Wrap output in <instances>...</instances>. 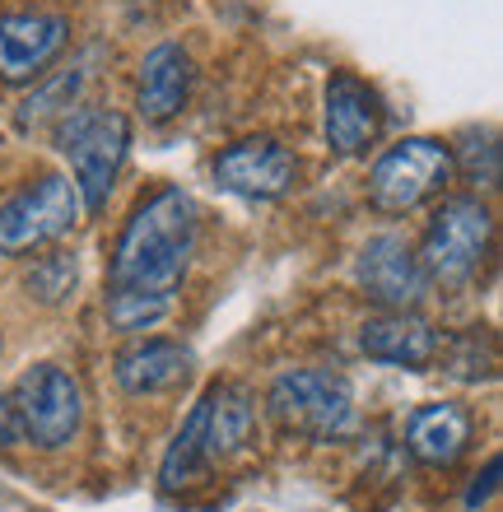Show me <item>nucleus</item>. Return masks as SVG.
<instances>
[{
  "label": "nucleus",
  "mask_w": 503,
  "mask_h": 512,
  "mask_svg": "<svg viewBox=\"0 0 503 512\" xmlns=\"http://www.w3.org/2000/svg\"><path fill=\"white\" fill-rule=\"evenodd\" d=\"M196 224V201L182 187H164L140 201L112 247V294H173L196 247Z\"/></svg>",
  "instance_id": "obj_1"
},
{
  "label": "nucleus",
  "mask_w": 503,
  "mask_h": 512,
  "mask_svg": "<svg viewBox=\"0 0 503 512\" xmlns=\"http://www.w3.org/2000/svg\"><path fill=\"white\" fill-rule=\"evenodd\" d=\"M56 149L70 159L75 173L70 182L80 191V205L98 215L131 149V122L117 108H70L56 126Z\"/></svg>",
  "instance_id": "obj_2"
},
{
  "label": "nucleus",
  "mask_w": 503,
  "mask_h": 512,
  "mask_svg": "<svg viewBox=\"0 0 503 512\" xmlns=\"http://www.w3.org/2000/svg\"><path fill=\"white\" fill-rule=\"evenodd\" d=\"M266 410L285 433L308 438V443H345L359 424L350 382L340 373H322V368L280 373L266 391Z\"/></svg>",
  "instance_id": "obj_3"
},
{
  "label": "nucleus",
  "mask_w": 503,
  "mask_h": 512,
  "mask_svg": "<svg viewBox=\"0 0 503 512\" xmlns=\"http://www.w3.org/2000/svg\"><path fill=\"white\" fill-rule=\"evenodd\" d=\"M494 243V215L480 196H448L438 205V215L429 219L420 247V266L429 284L443 289H466L480 275L485 256Z\"/></svg>",
  "instance_id": "obj_4"
},
{
  "label": "nucleus",
  "mask_w": 503,
  "mask_h": 512,
  "mask_svg": "<svg viewBox=\"0 0 503 512\" xmlns=\"http://www.w3.org/2000/svg\"><path fill=\"white\" fill-rule=\"evenodd\" d=\"M457 177V159L443 140H429V135H410L401 145H392L373 163L368 173V205L378 215H410L429 205L434 196L452 187Z\"/></svg>",
  "instance_id": "obj_5"
},
{
  "label": "nucleus",
  "mask_w": 503,
  "mask_h": 512,
  "mask_svg": "<svg viewBox=\"0 0 503 512\" xmlns=\"http://www.w3.org/2000/svg\"><path fill=\"white\" fill-rule=\"evenodd\" d=\"M84 205L70 177H42L33 187L0 201V256H28L47 243H61L80 224Z\"/></svg>",
  "instance_id": "obj_6"
},
{
  "label": "nucleus",
  "mask_w": 503,
  "mask_h": 512,
  "mask_svg": "<svg viewBox=\"0 0 503 512\" xmlns=\"http://www.w3.org/2000/svg\"><path fill=\"white\" fill-rule=\"evenodd\" d=\"M10 405H14V415H19L24 438L28 443H38V447H47V452H52V447H66L84 424L80 382L56 364L28 368L24 378L14 382Z\"/></svg>",
  "instance_id": "obj_7"
},
{
  "label": "nucleus",
  "mask_w": 503,
  "mask_h": 512,
  "mask_svg": "<svg viewBox=\"0 0 503 512\" xmlns=\"http://www.w3.org/2000/svg\"><path fill=\"white\" fill-rule=\"evenodd\" d=\"M354 280H359L368 303H378L382 312H415L429 294V275H424L420 256L396 233H378L359 247Z\"/></svg>",
  "instance_id": "obj_8"
},
{
  "label": "nucleus",
  "mask_w": 503,
  "mask_h": 512,
  "mask_svg": "<svg viewBox=\"0 0 503 512\" xmlns=\"http://www.w3.org/2000/svg\"><path fill=\"white\" fill-rule=\"evenodd\" d=\"M215 182L243 201H280L299 182V159L271 135H252V140L219 149Z\"/></svg>",
  "instance_id": "obj_9"
},
{
  "label": "nucleus",
  "mask_w": 503,
  "mask_h": 512,
  "mask_svg": "<svg viewBox=\"0 0 503 512\" xmlns=\"http://www.w3.org/2000/svg\"><path fill=\"white\" fill-rule=\"evenodd\" d=\"M70 19L52 10L0 14V84L42 80L47 66L66 52Z\"/></svg>",
  "instance_id": "obj_10"
},
{
  "label": "nucleus",
  "mask_w": 503,
  "mask_h": 512,
  "mask_svg": "<svg viewBox=\"0 0 503 512\" xmlns=\"http://www.w3.org/2000/svg\"><path fill=\"white\" fill-rule=\"evenodd\" d=\"M191 419H196L201 466L229 461L257 443V401H252V391L238 387V382H215L201 401L191 405Z\"/></svg>",
  "instance_id": "obj_11"
},
{
  "label": "nucleus",
  "mask_w": 503,
  "mask_h": 512,
  "mask_svg": "<svg viewBox=\"0 0 503 512\" xmlns=\"http://www.w3.org/2000/svg\"><path fill=\"white\" fill-rule=\"evenodd\" d=\"M382 131V103L359 75L336 70L327 84V145L340 159L364 154Z\"/></svg>",
  "instance_id": "obj_12"
},
{
  "label": "nucleus",
  "mask_w": 503,
  "mask_h": 512,
  "mask_svg": "<svg viewBox=\"0 0 503 512\" xmlns=\"http://www.w3.org/2000/svg\"><path fill=\"white\" fill-rule=\"evenodd\" d=\"M191 80H196V70H191V56L177 47V42H159L145 52L140 61V84H136V108L145 122L164 126L173 122L177 112L187 108L191 98Z\"/></svg>",
  "instance_id": "obj_13"
},
{
  "label": "nucleus",
  "mask_w": 503,
  "mask_h": 512,
  "mask_svg": "<svg viewBox=\"0 0 503 512\" xmlns=\"http://www.w3.org/2000/svg\"><path fill=\"white\" fill-rule=\"evenodd\" d=\"M359 350L378 364H396V368H429L438 359V331L415 312H378L368 317L359 331Z\"/></svg>",
  "instance_id": "obj_14"
},
{
  "label": "nucleus",
  "mask_w": 503,
  "mask_h": 512,
  "mask_svg": "<svg viewBox=\"0 0 503 512\" xmlns=\"http://www.w3.org/2000/svg\"><path fill=\"white\" fill-rule=\"evenodd\" d=\"M117 387L126 396H159L191 373V350L177 340H136L117 354Z\"/></svg>",
  "instance_id": "obj_15"
},
{
  "label": "nucleus",
  "mask_w": 503,
  "mask_h": 512,
  "mask_svg": "<svg viewBox=\"0 0 503 512\" xmlns=\"http://www.w3.org/2000/svg\"><path fill=\"white\" fill-rule=\"evenodd\" d=\"M406 443L424 466H452L471 443V415L462 405H424L410 419Z\"/></svg>",
  "instance_id": "obj_16"
},
{
  "label": "nucleus",
  "mask_w": 503,
  "mask_h": 512,
  "mask_svg": "<svg viewBox=\"0 0 503 512\" xmlns=\"http://www.w3.org/2000/svg\"><path fill=\"white\" fill-rule=\"evenodd\" d=\"M84 84V70L70 66V70H56L47 84H38L33 94L24 98V108H19V122L24 126H38L47 122V117H66L70 108H75V94H80Z\"/></svg>",
  "instance_id": "obj_17"
},
{
  "label": "nucleus",
  "mask_w": 503,
  "mask_h": 512,
  "mask_svg": "<svg viewBox=\"0 0 503 512\" xmlns=\"http://www.w3.org/2000/svg\"><path fill=\"white\" fill-rule=\"evenodd\" d=\"M173 312V294H108V322L126 336L150 331Z\"/></svg>",
  "instance_id": "obj_18"
},
{
  "label": "nucleus",
  "mask_w": 503,
  "mask_h": 512,
  "mask_svg": "<svg viewBox=\"0 0 503 512\" xmlns=\"http://www.w3.org/2000/svg\"><path fill=\"white\" fill-rule=\"evenodd\" d=\"M75 289V261L66 252L38 256L33 270H28V294L42 298V303H61V298Z\"/></svg>",
  "instance_id": "obj_19"
},
{
  "label": "nucleus",
  "mask_w": 503,
  "mask_h": 512,
  "mask_svg": "<svg viewBox=\"0 0 503 512\" xmlns=\"http://www.w3.org/2000/svg\"><path fill=\"white\" fill-rule=\"evenodd\" d=\"M462 154V173L476 187H499V140L494 131H466V145H457Z\"/></svg>",
  "instance_id": "obj_20"
},
{
  "label": "nucleus",
  "mask_w": 503,
  "mask_h": 512,
  "mask_svg": "<svg viewBox=\"0 0 503 512\" xmlns=\"http://www.w3.org/2000/svg\"><path fill=\"white\" fill-rule=\"evenodd\" d=\"M480 326L476 331H466L457 345H466V359L462 354H448V364H452V373L457 378H466V382H480V378H494V368H499V354H494V340L485 345V354H480Z\"/></svg>",
  "instance_id": "obj_21"
},
{
  "label": "nucleus",
  "mask_w": 503,
  "mask_h": 512,
  "mask_svg": "<svg viewBox=\"0 0 503 512\" xmlns=\"http://www.w3.org/2000/svg\"><path fill=\"white\" fill-rule=\"evenodd\" d=\"M19 438H24V429H19V415H14L10 396H0V452H5V447H14Z\"/></svg>",
  "instance_id": "obj_22"
},
{
  "label": "nucleus",
  "mask_w": 503,
  "mask_h": 512,
  "mask_svg": "<svg viewBox=\"0 0 503 512\" xmlns=\"http://www.w3.org/2000/svg\"><path fill=\"white\" fill-rule=\"evenodd\" d=\"M494 480H499V457H490V466H485V480H476V485H471V494H466V508L476 512L480 503L490 499V494H494Z\"/></svg>",
  "instance_id": "obj_23"
}]
</instances>
